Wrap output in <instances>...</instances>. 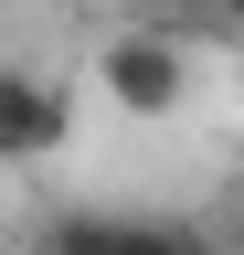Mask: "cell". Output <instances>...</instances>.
<instances>
[{"label": "cell", "instance_id": "obj_3", "mask_svg": "<svg viewBox=\"0 0 244 255\" xmlns=\"http://www.w3.org/2000/svg\"><path fill=\"white\" fill-rule=\"evenodd\" d=\"M96 85L117 96V107H138V117H170V107H180V43H160V32H117V43L96 53Z\"/></svg>", "mask_w": 244, "mask_h": 255}, {"label": "cell", "instance_id": "obj_2", "mask_svg": "<svg viewBox=\"0 0 244 255\" xmlns=\"http://www.w3.org/2000/svg\"><path fill=\"white\" fill-rule=\"evenodd\" d=\"M75 138V96L21 75V64H0V159H53Z\"/></svg>", "mask_w": 244, "mask_h": 255}, {"label": "cell", "instance_id": "obj_1", "mask_svg": "<svg viewBox=\"0 0 244 255\" xmlns=\"http://www.w3.org/2000/svg\"><path fill=\"white\" fill-rule=\"evenodd\" d=\"M43 255H212L202 223H149V213H64Z\"/></svg>", "mask_w": 244, "mask_h": 255}, {"label": "cell", "instance_id": "obj_4", "mask_svg": "<svg viewBox=\"0 0 244 255\" xmlns=\"http://www.w3.org/2000/svg\"><path fill=\"white\" fill-rule=\"evenodd\" d=\"M223 11H244V0H223Z\"/></svg>", "mask_w": 244, "mask_h": 255}]
</instances>
